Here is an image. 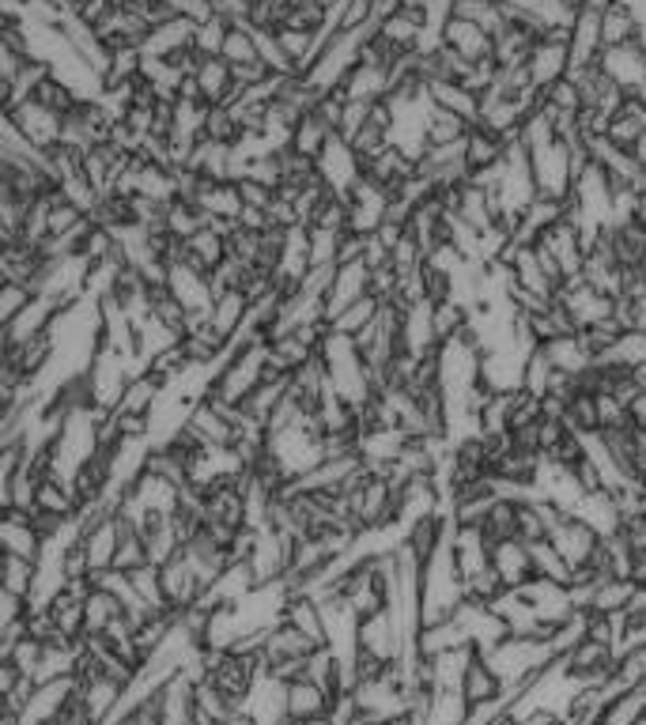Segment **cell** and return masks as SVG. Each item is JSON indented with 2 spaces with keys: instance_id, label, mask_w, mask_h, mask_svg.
I'll return each instance as SVG.
<instances>
[{
  "instance_id": "836d02e7",
  "label": "cell",
  "mask_w": 646,
  "mask_h": 725,
  "mask_svg": "<svg viewBox=\"0 0 646 725\" xmlns=\"http://www.w3.org/2000/svg\"><path fill=\"white\" fill-rule=\"evenodd\" d=\"M185 246H190V264H197L201 272H212L219 261L227 258V238L219 231H212V227H201L193 238H185Z\"/></svg>"
},
{
  "instance_id": "60d3db41",
  "label": "cell",
  "mask_w": 646,
  "mask_h": 725,
  "mask_svg": "<svg viewBox=\"0 0 646 725\" xmlns=\"http://www.w3.org/2000/svg\"><path fill=\"white\" fill-rule=\"evenodd\" d=\"M473 122H465V117L450 114V110L442 106H431V117H428V144H462L465 133H469Z\"/></svg>"
},
{
  "instance_id": "74e56055",
  "label": "cell",
  "mask_w": 646,
  "mask_h": 725,
  "mask_svg": "<svg viewBox=\"0 0 646 725\" xmlns=\"http://www.w3.org/2000/svg\"><path fill=\"white\" fill-rule=\"evenodd\" d=\"M34 578H38V563L23 559V556H12V552H4V567H0V590L31 597Z\"/></svg>"
},
{
  "instance_id": "8992f818",
  "label": "cell",
  "mask_w": 646,
  "mask_h": 725,
  "mask_svg": "<svg viewBox=\"0 0 646 725\" xmlns=\"http://www.w3.org/2000/svg\"><path fill=\"white\" fill-rule=\"evenodd\" d=\"M57 310H61V303L49 295H38L27 310L20 314V318H12L8 326H0V340H4V348H23L31 344L34 337H42V332H49L54 326Z\"/></svg>"
},
{
  "instance_id": "4316f807",
  "label": "cell",
  "mask_w": 646,
  "mask_h": 725,
  "mask_svg": "<svg viewBox=\"0 0 646 725\" xmlns=\"http://www.w3.org/2000/svg\"><path fill=\"white\" fill-rule=\"evenodd\" d=\"M533 46H537V38H533L525 27H518V23L507 20V27L496 34V49H491V57H496L499 68H514V65L530 61Z\"/></svg>"
},
{
  "instance_id": "3957f363",
  "label": "cell",
  "mask_w": 646,
  "mask_h": 725,
  "mask_svg": "<svg viewBox=\"0 0 646 725\" xmlns=\"http://www.w3.org/2000/svg\"><path fill=\"white\" fill-rule=\"evenodd\" d=\"M0 117L15 122V129L27 136L31 148H38V151H49V148H57V144H65V117L57 114V110L42 106L38 99H23L20 106Z\"/></svg>"
},
{
  "instance_id": "ba28073f",
  "label": "cell",
  "mask_w": 646,
  "mask_h": 725,
  "mask_svg": "<svg viewBox=\"0 0 646 725\" xmlns=\"http://www.w3.org/2000/svg\"><path fill=\"white\" fill-rule=\"evenodd\" d=\"M31 510H4V522H0V548L12 552V556H23V559H42V548H46V541H42L38 525H34Z\"/></svg>"
},
{
  "instance_id": "5b68a950",
  "label": "cell",
  "mask_w": 646,
  "mask_h": 725,
  "mask_svg": "<svg viewBox=\"0 0 646 725\" xmlns=\"http://www.w3.org/2000/svg\"><path fill=\"white\" fill-rule=\"evenodd\" d=\"M318 174H321V182H326L329 190L344 193V197H348V190H352V185L363 178L360 156H355V148L340 133H333V140H329L326 151L318 156Z\"/></svg>"
},
{
  "instance_id": "4fadbf2b",
  "label": "cell",
  "mask_w": 646,
  "mask_h": 725,
  "mask_svg": "<svg viewBox=\"0 0 646 725\" xmlns=\"http://www.w3.org/2000/svg\"><path fill=\"white\" fill-rule=\"evenodd\" d=\"M208 450H227L235 442V423L227 420V412L216 405V400H197L190 412V423H185Z\"/></svg>"
},
{
  "instance_id": "7402d4cb",
  "label": "cell",
  "mask_w": 646,
  "mask_h": 725,
  "mask_svg": "<svg viewBox=\"0 0 646 725\" xmlns=\"http://www.w3.org/2000/svg\"><path fill=\"white\" fill-rule=\"evenodd\" d=\"M197 83H201V95L204 102H224V106H231L235 102V68L224 61V57H204L197 72Z\"/></svg>"
},
{
  "instance_id": "484cf974",
  "label": "cell",
  "mask_w": 646,
  "mask_h": 725,
  "mask_svg": "<svg viewBox=\"0 0 646 725\" xmlns=\"http://www.w3.org/2000/svg\"><path fill=\"white\" fill-rule=\"evenodd\" d=\"M507 140L510 136H499V133H491L488 125L476 122L469 125V133H465V159H469L473 170L499 163V159L507 156Z\"/></svg>"
},
{
  "instance_id": "ffe728a7",
  "label": "cell",
  "mask_w": 646,
  "mask_h": 725,
  "mask_svg": "<svg viewBox=\"0 0 646 725\" xmlns=\"http://www.w3.org/2000/svg\"><path fill=\"white\" fill-rule=\"evenodd\" d=\"M340 91H344V99H360V102L386 99L389 95V68L355 61L352 72H348L344 83H340Z\"/></svg>"
},
{
  "instance_id": "bcb514c9",
  "label": "cell",
  "mask_w": 646,
  "mask_h": 725,
  "mask_svg": "<svg viewBox=\"0 0 646 725\" xmlns=\"http://www.w3.org/2000/svg\"><path fill=\"white\" fill-rule=\"evenodd\" d=\"M646 133V122L639 114H616L612 117V125H609V140L616 144V148H624V151H632L635 148V140Z\"/></svg>"
},
{
  "instance_id": "f907efd6",
  "label": "cell",
  "mask_w": 646,
  "mask_h": 725,
  "mask_svg": "<svg viewBox=\"0 0 646 725\" xmlns=\"http://www.w3.org/2000/svg\"><path fill=\"white\" fill-rule=\"evenodd\" d=\"M212 8H216L219 20H227L231 27H242V23H250L253 0H212Z\"/></svg>"
},
{
  "instance_id": "d6986e66",
  "label": "cell",
  "mask_w": 646,
  "mask_h": 725,
  "mask_svg": "<svg viewBox=\"0 0 646 725\" xmlns=\"http://www.w3.org/2000/svg\"><path fill=\"white\" fill-rule=\"evenodd\" d=\"M193 42H197V23L185 20V15H174V20L151 27L148 42H144L140 49L148 57H170V54H178V49L193 46Z\"/></svg>"
},
{
  "instance_id": "5bb4252c",
  "label": "cell",
  "mask_w": 646,
  "mask_h": 725,
  "mask_svg": "<svg viewBox=\"0 0 646 725\" xmlns=\"http://www.w3.org/2000/svg\"><path fill=\"white\" fill-rule=\"evenodd\" d=\"M83 552H88L91 570H110L117 563V544H122V529H117V514L99 518L95 525H83L80 536Z\"/></svg>"
},
{
  "instance_id": "603a6c76",
  "label": "cell",
  "mask_w": 646,
  "mask_h": 725,
  "mask_svg": "<svg viewBox=\"0 0 646 725\" xmlns=\"http://www.w3.org/2000/svg\"><path fill=\"white\" fill-rule=\"evenodd\" d=\"M428 95H431V102L435 106H442V110H450V114H457V117H465V122H480V95H473L465 83H457V80H435V83H428Z\"/></svg>"
},
{
  "instance_id": "db71d44e",
  "label": "cell",
  "mask_w": 646,
  "mask_h": 725,
  "mask_svg": "<svg viewBox=\"0 0 646 725\" xmlns=\"http://www.w3.org/2000/svg\"><path fill=\"white\" fill-rule=\"evenodd\" d=\"M632 156H635V159H639V163H643V170H646V133L639 136V140H635V148H632Z\"/></svg>"
},
{
  "instance_id": "cb8c5ba5",
  "label": "cell",
  "mask_w": 646,
  "mask_h": 725,
  "mask_svg": "<svg viewBox=\"0 0 646 725\" xmlns=\"http://www.w3.org/2000/svg\"><path fill=\"white\" fill-rule=\"evenodd\" d=\"M246 318H250V295H246V292H224V295H216V303H212V314H208L212 329H216L224 340L238 337V332H242V326H246Z\"/></svg>"
},
{
  "instance_id": "f35d334b",
  "label": "cell",
  "mask_w": 646,
  "mask_h": 725,
  "mask_svg": "<svg viewBox=\"0 0 646 725\" xmlns=\"http://www.w3.org/2000/svg\"><path fill=\"white\" fill-rule=\"evenodd\" d=\"M530 552H533V570H537L541 578H552V582L571 586V575H575V570L567 567V559L559 556L556 544H552L548 536H544V541H533V544H530Z\"/></svg>"
},
{
  "instance_id": "d590c367",
  "label": "cell",
  "mask_w": 646,
  "mask_h": 725,
  "mask_svg": "<svg viewBox=\"0 0 646 725\" xmlns=\"http://www.w3.org/2000/svg\"><path fill=\"white\" fill-rule=\"evenodd\" d=\"M480 529H484V536H488L491 544L518 536V499H496L491 502V510L484 514Z\"/></svg>"
},
{
  "instance_id": "7dc6e473",
  "label": "cell",
  "mask_w": 646,
  "mask_h": 725,
  "mask_svg": "<svg viewBox=\"0 0 646 725\" xmlns=\"http://www.w3.org/2000/svg\"><path fill=\"white\" fill-rule=\"evenodd\" d=\"M340 235L337 231H318L310 227V264H337Z\"/></svg>"
},
{
  "instance_id": "f1b7e54d",
  "label": "cell",
  "mask_w": 646,
  "mask_h": 725,
  "mask_svg": "<svg viewBox=\"0 0 646 725\" xmlns=\"http://www.w3.org/2000/svg\"><path fill=\"white\" fill-rule=\"evenodd\" d=\"M639 34V12L632 4H612L601 12V46H627Z\"/></svg>"
},
{
  "instance_id": "83f0119b",
  "label": "cell",
  "mask_w": 646,
  "mask_h": 725,
  "mask_svg": "<svg viewBox=\"0 0 646 725\" xmlns=\"http://www.w3.org/2000/svg\"><path fill=\"white\" fill-rule=\"evenodd\" d=\"M473 714L469 699L462 695V688H439L435 695H431L428 703V714H423V722L428 725H465Z\"/></svg>"
},
{
  "instance_id": "9c48e42d",
  "label": "cell",
  "mask_w": 646,
  "mask_h": 725,
  "mask_svg": "<svg viewBox=\"0 0 646 725\" xmlns=\"http://www.w3.org/2000/svg\"><path fill=\"white\" fill-rule=\"evenodd\" d=\"M371 295V269L363 261H352V264H337V276H333V287L326 295V321L340 318L355 298Z\"/></svg>"
},
{
  "instance_id": "4dcf8cb0",
  "label": "cell",
  "mask_w": 646,
  "mask_h": 725,
  "mask_svg": "<svg viewBox=\"0 0 646 725\" xmlns=\"http://www.w3.org/2000/svg\"><path fill=\"white\" fill-rule=\"evenodd\" d=\"M564 428L571 431V434H590V431H601L598 394H586V389H575V394L567 397Z\"/></svg>"
},
{
  "instance_id": "7bdbcfd3",
  "label": "cell",
  "mask_w": 646,
  "mask_h": 725,
  "mask_svg": "<svg viewBox=\"0 0 646 725\" xmlns=\"http://www.w3.org/2000/svg\"><path fill=\"white\" fill-rule=\"evenodd\" d=\"M38 298L31 284H20V280H0V326H8L12 318H20L23 310Z\"/></svg>"
},
{
  "instance_id": "e0dca14e",
  "label": "cell",
  "mask_w": 646,
  "mask_h": 725,
  "mask_svg": "<svg viewBox=\"0 0 646 725\" xmlns=\"http://www.w3.org/2000/svg\"><path fill=\"white\" fill-rule=\"evenodd\" d=\"M462 695L469 699V706L496 703V699L507 695L503 677H499V672L491 669V661L484 658L480 650H476V658L469 661V669H465V677H462Z\"/></svg>"
},
{
  "instance_id": "277c9868",
  "label": "cell",
  "mask_w": 646,
  "mask_h": 725,
  "mask_svg": "<svg viewBox=\"0 0 646 725\" xmlns=\"http://www.w3.org/2000/svg\"><path fill=\"white\" fill-rule=\"evenodd\" d=\"M548 541L556 544V552L567 559V567L578 570V567H590L593 556H598V548H601V541H605V536H601L598 529H593L590 522H586V518H578V514H564L556 525H552Z\"/></svg>"
},
{
  "instance_id": "52a82bcc",
  "label": "cell",
  "mask_w": 646,
  "mask_h": 725,
  "mask_svg": "<svg viewBox=\"0 0 646 725\" xmlns=\"http://www.w3.org/2000/svg\"><path fill=\"white\" fill-rule=\"evenodd\" d=\"M442 42L473 65L488 61L491 49H496V34L488 27H480L476 20H465V15H450L446 27H442Z\"/></svg>"
},
{
  "instance_id": "c3c4849f",
  "label": "cell",
  "mask_w": 646,
  "mask_h": 725,
  "mask_svg": "<svg viewBox=\"0 0 646 725\" xmlns=\"http://www.w3.org/2000/svg\"><path fill=\"white\" fill-rule=\"evenodd\" d=\"M367 114H371V102H360V99H348V106H344V117H340V136H344L348 144L360 136V129L367 125Z\"/></svg>"
},
{
  "instance_id": "d6a6232c",
  "label": "cell",
  "mask_w": 646,
  "mask_h": 725,
  "mask_svg": "<svg viewBox=\"0 0 646 725\" xmlns=\"http://www.w3.org/2000/svg\"><path fill=\"white\" fill-rule=\"evenodd\" d=\"M635 582H639V578H605V582H598L590 590V604H586V609L590 612H624L627 601H632V593H635Z\"/></svg>"
},
{
  "instance_id": "8d00e7d4",
  "label": "cell",
  "mask_w": 646,
  "mask_h": 725,
  "mask_svg": "<svg viewBox=\"0 0 646 725\" xmlns=\"http://www.w3.org/2000/svg\"><path fill=\"white\" fill-rule=\"evenodd\" d=\"M129 578H133L136 593H140V601L148 604L151 612H174V609H170V601H167V593H163V575H159V563H144V567L129 570Z\"/></svg>"
},
{
  "instance_id": "7c38bea8",
  "label": "cell",
  "mask_w": 646,
  "mask_h": 725,
  "mask_svg": "<svg viewBox=\"0 0 646 725\" xmlns=\"http://www.w3.org/2000/svg\"><path fill=\"white\" fill-rule=\"evenodd\" d=\"M159 575H163V593H167V601H170V609H174V612H182V609H190V604L201 601L204 586H201V578L193 575L185 552L170 556L163 567H159Z\"/></svg>"
},
{
  "instance_id": "f546056e",
  "label": "cell",
  "mask_w": 646,
  "mask_h": 725,
  "mask_svg": "<svg viewBox=\"0 0 646 725\" xmlns=\"http://www.w3.org/2000/svg\"><path fill=\"white\" fill-rule=\"evenodd\" d=\"M329 140H333V129H329V125L321 122L314 110L299 117V125H295V133H292V148L306 159H318L321 151H326Z\"/></svg>"
},
{
  "instance_id": "b9f144b4",
  "label": "cell",
  "mask_w": 646,
  "mask_h": 725,
  "mask_svg": "<svg viewBox=\"0 0 646 725\" xmlns=\"http://www.w3.org/2000/svg\"><path fill=\"white\" fill-rule=\"evenodd\" d=\"M31 99H38L42 106L57 110V114H61V117H65V114H72V110H76V102H80V95H76V91L68 88L65 80H57L54 72H49L46 80H42L38 88L31 91Z\"/></svg>"
},
{
  "instance_id": "30bf717a",
  "label": "cell",
  "mask_w": 646,
  "mask_h": 725,
  "mask_svg": "<svg viewBox=\"0 0 646 725\" xmlns=\"http://www.w3.org/2000/svg\"><path fill=\"white\" fill-rule=\"evenodd\" d=\"M598 65L605 68L612 80L624 91H643L646 88V49L627 42V46H609L601 49Z\"/></svg>"
},
{
  "instance_id": "9a60e30c",
  "label": "cell",
  "mask_w": 646,
  "mask_h": 725,
  "mask_svg": "<svg viewBox=\"0 0 646 725\" xmlns=\"http://www.w3.org/2000/svg\"><path fill=\"white\" fill-rule=\"evenodd\" d=\"M530 76L537 88H552L556 80H564L567 68H571V46L567 42H548V38H537L530 54Z\"/></svg>"
},
{
  "instance_id": "ac0fdd59",
  "label": "cell",
  "mask_w": 646,
  "mask_h": 725,
  "mask_svg": "<svg viewBox=\"0 0 646 725\" xmlns=\"http://www.w3.org/2000/svg\"><path fill=\"white\" fill-rule=\"evenodd\" d=\"M284 624H292L295 631H303L306 638H314L318 646L326 643V616H321V601L306 590H295L284 604Z\"/></svg>"
},
{
  "instance_id": "ee69618b",
  "label": "cell",
  "mask_w": 646,
  "mask_h": 725,
  "mask_svg": "<svg viewBox=\"0 0 646 725\" xmlns=\"http://www.w3.org/2000/svg\"><path fill=\"white\" fill-rule=\"evenodd\" d=\"M238 133H242V129H238L231 106H224V102H216V106H212V102H208V114H204V136H208V140H219V144H235Z\"/></svg>"
},
{
  "instance_id": "816d5d0a",
  "label": "cell",
  "mask_w": 646,
  "mask_h": 725,
  "mask_svg": "<svg viewBox=\"0 0 646 725\" xmlns=\"http://www.w3.org/2000/svg\"><path fill=\"white\" fill-rule=\"evenodd\" d=\"M363 250H367V235H360V231H344V235H340L337 264H352V261H363Z\"/></svg>"
},
{
  "instance_id": "e575fe53",
  "label": "cell",
  "mask_w": 646,
  "mask_h": 725,
  "mask_svg": "<svg viewBox=\"0 0 646 725\" xmlns=\"http://www.w3.org/2000/svg\"><path fill=\"white\" fill-rule=\"evenodd\" d=\"M378 314H382V298L378 295H363V298H355V303L348 306L340 318L329 321V326H333L337 332H348V337H360L363 329L378 321Z\"/></svg>"
},
{
  "instance_id": "f6af8a7d",
  "label": "cell",
  "mask_w": 646,
  "mask_h": 725,
  "mask_svg": "<svg viewBox=\"0 0 646 725\" xmlns=\"http://www.w3.org/2000/svg\"><path fill=\"white\" fill-rule=\"evenodd\" d=\"M227 31H231V23L219 20V15H212V20L197 23V42H193V46H197L204 57H219V49H224Z\"/></svg>"
},
{
  "instance_id": "f5cc1de1",
  "label": "cell",
  "mask_w": 646,
  "mask_h": 725,
  "mask_svg": "<svg viewBox=\"0 0 646 725\" xmlns=\"http://www.w3.org/2000/svg\"><path fill=\"white\" fill-rule=\"evenodd\" d=\"M627 408H632V428H635V431H646V389H643V394L635 397Z\"/></svg>"
},
{
  "instance_id": "7a4b0ae2",
  "label": "cell",
  "mask_w": 646,
  "mask_h": 725,
  "mask_svg": "<svg viewBox=\"0 0 646 725\" xmlns=\"http://www.w3.org/2000/svg\"><path fill=\"white\" fill-rule=\"evenodd\" d=\"M533 159V178H537V190L544 197L567 201L575 193V170H571V148L564 140H552L544 148L530 151Z\"/></svg>"
},
{
  "instance_id": "8fae6325",
  "label": "cell",
  "mask_w": 646,
  "mask_h": 725,
  "mask_svg": "<svg viewBox=\"0 0 646 725\" xmlns=\"http://www.w3.org/2000/svg\"><path fill=\"white\" fill-rule=\"evenodd\" d=\"M491 567L499 570L507 590H522L537 570H533V552L522 536H510V541L491 544Z\"/></svg>"
},
{
  "instance_id": "2e32d148",
  "label": "cell",
  "mask_w": 646,
  "mask_h": 725,
  "mask_svg": "<svg viewBox=\"0 0 646 725\" xmlns=\"http://www.w3.org/2000/svg\"><path fill=\"white\" fill-rule=\"evenodd\" d=\"M541 352L548 355L559 374H571V378H578V374L593 366V352H590V344H586L582 332H567V337L544 340Z\"/></svg>"
},
{
  "instance_id": "d4e9b609",
  "label": "cell",
  "mask_w": 646,
  "mask_h": 725,
  "mask_svg": "<svg viewBox=\"0 0 646 725\" xmlns=\"http://www.w3.org/2000/svg\"><path fill=\"white\" fill-rule=\"evenodd\" d=\"M197 204L204 216H216V219H235L242 216V193H238V182H204L201 193H197Z\"/></svg>"
},
{
  "instance_id": "1f68e13d",
  "label": "cell",
  "mask_w": 646,
  "mask_h": 725,
  "mask_svg": "<svg viewBox=\"0 0 646 725\" xmlns=\"http://www.w3.org/2000/svg\"><path fill=\"white\" fill-rule=\"evenodd\" d=\"M122 612H125V604L110 590L95 586V590L88 593V601H83V616H88V631H83V635H102V631L114 624Z\"/></svg>"
},
{
  "instance_id": "44dd1931",
  "label": "cell",
  "mask_w": 646,
  "mask_h": 725,
  "mask_svg": "<svg viewBox=\"0 0 646 725\" xmlns=\"http://www.w3.org/2000/svg\"><path fill=\"white\" fill-rule=\"evenodd\" d=\"M287 714H292V722L321 718V714H333V699L326 695L321 684H314L310 677L292 680L287 684Z\"/></svg>"
},
{
  "instance_id": "ab89813d",
  "label": "cell",
  "mask_w": 646,
  "mask_h": 725,
  "mask_svg": "<svg viewBox=\"0 0 646 725\" xmlns=\"http://www.w3.org/2000/svg\"><path fill=\"white\" fill-rule=\"evenodd\" d=\"M219 57H224L227 65H250V61H261L258 57V34H253L250 23H242V27H231L224 38V49H219Z\"/></svg>"
},
{
  "instance_id": "681fc988",
  "label": "cell",
  "mask_w": 646,
  "mask_h": 725,
  "mask_svg": "<svg viewBox=\"0 0 646 725\" xmlns=\"http://www.w3.org/2000/svg\"><path fill=\"white\" fill-rule=\"evenodd\" d=\"M238 193H242V204H246V208H261V212H269L272 204H276V197H280V190H272V185L253 182V178L238 182Z\"/></svg>"
},
{
  "instance_id": "6da1fadb",
  "label": "cell",
  "mask_w": 646,
  "mask_h": 725,
  "mask_svg": "<svg viewBox=\"0 0 646 725\" xmlns=\"http://www.w3.org/2000/svg\"><path fill=\"white\" fill-rule=\"evenodd\" d=\"M136 371H140V360H133V355H122V352H114V348L102 344L83 378H88V389H91V397H95V405L117 408L122 405L125 386L133 382Z\"/></svg>"
}]
</instances>
